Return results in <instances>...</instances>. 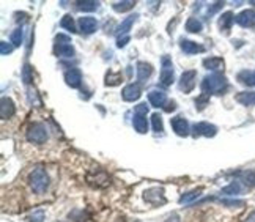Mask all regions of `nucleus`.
<instances>
[{"label":"nucleus","instance_id":"cd10ccee","mask_svg":"<svg viewBox=\"0 0 255 222\" xmlns=\"http://www.w3.org/2000/svg\"><path fill=\"white\" fill-rule=\"evenodd\" d=\"M202 28H203V25L197 17H189L188 21H186V30L189 33H200Z\"/></svg>","mask_w":255,"mask_h":222},{"label":"nucleus","instance_id":"79ce46f5","mask_svg":"<svg viewBox=\"0 0 255 222\" xmlns=\"http://www.w3.org/2000/svg\"><path fill=\"white\" fill-rule=\"evenodd\" d=\"M222 5H224V2H216V3H213L210 8H208V14H214L218 9H221L222 8Z\"/></svg>","mask_w":255,"mask_h":222},{"label":"nucleus","instance_id":"c756f323","mask_svg":"<svg viewBox=\"0 0 255 222\" xmlns=\"http://www.w3.org/2000/svg\"><path fill=\"white\" fill-rule=\"evenodd\" d=\"M60 25H62V28H65V30L71 32V33H76V32H77L76 22H74V19H73L71 14H65V16L62 17V21H60Z\"/></svg>","mask_w":255,"mask_h":222},{"label":"nucleus","instance_id":"4468645a","mask_svg":"<svg viewBox=\"0 0 255 222\" xmlns=\"http://www.w3.org/2000/svg\"><path fill=\"white\" fill-rule=\"evenodd\" d=\"M235 21L241 27H255V11L254 9H244L237 16Z\"/></svg>","mask_w":255,"mask_h":222},{"label":"nucleus","instance_id":"a878e982","mask_svg":"<svg viewBox=\"0 0 255 222\" xmlns=\"http://www.w3.org/2000/svg\"><path fill=\"white\" fill-rule=\"evenodd\" d=\"M200 194H202V188H199V189H192V191H189V192H186V194H183V196L180 197V204H181V205H189V204H192L194 200H197V199L200 197Z\"/></svg>","mask_w":255,"mask_h":222},{"label":"nucleus","instance_id":"6ab92c4d","mask_svg":"<svg viewBox=\"0 0 255 222\" xmlns=\"http://www.w3.org/2000/svg\"><path fill=\"white\" fill-rule=\"evenodd\" d=\"M132 126H134V129L139 134H146V132H148V120H146V115L134 113Z\"/></svg>","mask_w":255,"mask_h":222},{"label":"nucleus","instance_id":"7ed1b4c3","mask_svg":"<svg viewBox=\"0 0 255 222\" xmlns=\"http://www.w3.org/2000/svg\"><path fill=\"white\" fill-rule=\"evenodd\" d=\"M54 54L57 57H66V59H71V57H74L76 51H74V46L71 44V38L63 35V33H58L55 36Z\"/></svg>","mask_w":255,"mask_h":222},{"label":"nucleus","instance_id":"2eb2a0df","mask_svg":"<svg viewBox=\"0 0 255 222\" xmlns=\"http://www.w3.org/2000/svg\"><path fill=\"white\" fill-rule=\"evenodd\" d=\"M79 28H81V32L85 33V35H92L93 32H96V28H98V22H96V19L92 17V16H84L79 19Z\"/></svg>","mask_w":255,"mask_h":222},{"label":"nucleus","instance_id":"9d476101","mask_svg":"<svg viewBox=\"0 0 255 222\" xmlns=\"http://www.w3.org/2000/svg\"><path fill=\"white\" fill-rule=\"evenodd\" d=\"M170 124H172V129H173V132L176 134V136L188 137L189 134H191L189 123H188V120H186L184 117H181V115H176V117L170 118Z\"/></svg>","mask_w":255,"mask_h":222},{"label":"nucleus","instance_id":"1a4fd4ad","mask_svg":"<svg viewBox=\"0 0 255 222\" xmlns=\"http://www.w3.org/2000/svg\"><path fill=\"white\" fill-rule=\"evenodd\" d=\"M195 81H197V71L195 70L184 71L180 77V82H178L180 90L184 93H191L195 89Z\"/></svg>","mask_w":255,"mask_h":222},{"label":"nucleus","instance_id":"58836bf2","mask_svg":"<svg viewBox=\"0 0 255 222\" xmlns=\"http://www.w3.org/2000/svg\"><path fill=\"white\" fill-rule=\"evenodd\" d=\"M221 204L225 207H244L243 200H227V199H221Z\"/></svg>","mask_w":255,"mask_h":222},{"label":"nucleus","instance_id":"ea45409f","mask_svg":"<svg viewBox=\"0 0 255 222\" xmlns=\"http://www.w3.org/2000/svg\"><path fill=\"white\" fill-rule=\"evenodd\" d=\"M134 113H140V115H146V113H148V106H146V103H140L139 106H135Z\"/></svg>","mask_w":255,"mask_h":222},{"label":"nucleus","instance_id":"0eeeda50","mask_svg":"<svg viewBox=\"0 0 255 222\" xmlns=\"http://www.w3.org/2000/svg\"><path fill=\"white\" fill-rule=\"evenodd\" d=\"M143 199L146 204H150L153 207H159V205H164L167 199H165V194H164V189L162 188H150L143 192Z\"/></svg>","mask_w":255,"mask_h":222},{"label":"nucleus","instance_id":"dca6fc26","mask_svg":"<svg viewBox=\"0 0 255 222\" xmlns=\"http://www.w3.org/2000/svg\"><path fill=\"white\" fill-rule=\"evenodd\" d=\"M135 71H137V81H139V84H142L153 74V66L146 62H139L137 63Z\"/></svg>","mask_w":255,"mask_h":222},{"label":"nucleus","instance_id":"412c9836","mask_svg":"<svg viewBox=\"0 0 255 222\" xmlns=\"http://www.w3.org/2000/svg\"><path fill=\"white\" fill-rule=\"evenodd\" d=\"M203 66L207 70H210V71L219 73V71L224 70L225 63H224V60L221 59V57H208V59L203 60Z\"/></svg>","mask_w":255,"mask_h":222},{"label":"nucleus","instance_id":"a19ab883","mask_svg":"<svg viewBox=\"0 0 255 222\" xmlns=\"http://www.w3.org/2000/svg\"><path fill=\"white\" fill-rule=\"evenodd\" d=\"M129 40H131L129 35H128V36H119V38H117V46H119V47H125L128 43H129Z\"/></svg>","mask_w":255,"mask_h":222},{"label":"nucleus","instance_id":"7c9ffc66","mask_svg":"<svg viewBox=\"0 0 255 222\" xmlns=\"http://www.w3.org/2000/svg\"><path fill=\"white\" fill-rule=\"evenodd\" d=\"M76 6L77 9H81V11H95L100 6V3L96 2V0H84V2H76Z\"/></svg>","mask_w":255,"mask_h":222},{"label":"nucleus","instance_id":"c85d7f7f","mask_svg":"<svg viewBox=\"0 0 255 222\" xmlns=\"http://www.w3.org/2000/svg\"><path fill=\"white\" fill-rule=\"evenodd\" d=\"M134 5H135V2H132V0H123V2L112 3V8H114V11H117V13H125V11H129V9H132Z\"/></svg>","mask_w":255,"mask_h":222},{"label":"nucleus","instance_id":"20e7f679","mask_svg":"<svg viewBox=\"0 0 255 222\" xmlns=\"http://www.w3.org/2000/svg\"><path fill=\"white\" fill-rule=\"evenodd\" d=\"M25 137L30 143H36V145H41V143H46V140L49 139V134H47V128L44 126L43 123H32L28 126L27 132H25Z\"/></svg>","mask_w":255,"mask_h":222},{"label":"nucleus","instance_id":"c03bdc74","mask_svg":"<svg viewBox=\"0 0 255 222\" xmlns=\"http://www.w3.org/2000/svg\"><path fill=\"white\" fill-rule=\"evenodd\" d=\"M165 222H180V216L178 215H172Z\"/></svg>","mask_w":255,"mask_h":222},{"label":"nucleus","instance_id":"c9c22d12","mask_svg":"<svg viewBox=\"0 0 255 222\" xmlns=\"http://www.w3.org/2000/svg\"><path fill=\"white\" fill-rule=\"evenodd\" d=\"M32 79H33V76H32V68H30V65L25 63V65H24V68H22V81H24L25 85H28Z\"/></svg>","mask_w":255,"mask_h":222},{"label":"nucleus","instance_id":"9b49d317","mask_svg":"<svg viewBox=\"0 0 255 222\" xmlns=\"http://www.w3.org/2000/svg\"><path fill=\"white\" fill-rule=\"evenodd\" d=\"M140 95H142V87L139 82H135V84H129V85H126L125 89L122 90V98L128 103H134L140 98Z\"/></svg>","mask_w":255,"mask_h":222},{"label":"nucleus","instance_id":"4be33fe9","mask_svg":"<svg viewBox=\"0 0 255 222\" xmlns=\"http://www.w3.org/2000/svg\"><path fill=\"white\" fill-rule=\"evenodd\" d=\"M137 14H131V16H128L125 21L120 24V27H119V36H128V33H129V30H131V27H132V24L137 21Z\"/></svg>","mask_w":255,"mask_h":222},{"label":"nucleus","instance_id":"5701e85b","mask_svg":"<svg viewBox=\"0 0 255 222\" xmlns=\"http://www.w3.org/2000/svg\"><path fill=\"white\" fill-rule=\"evenodd\" d=\"M246 189L240 181H233V183H230L229 186H225L222 191H221V194L222 196H237V194H241V192Z\"/></svg>","mask_w":255,"mask_h":222},{"label":"nucleus","instance_id":"39448f33","mask_svg":"<svg viewBox=\"0 0 255 222\" xmlns=\"http://www.w3.org/2000/svg\"><path fill=\"white\" fill-rule=\"evenodd\" d=\"M162 68H161V77H159V84L162 87H169L173 84L175 81V70H173V63L172 59L169 55H164L162 57Z\"/></svg>","mask_w":255,"mask_h":222},{"label":"nucleus","instance_id":"49530a36","mask_svg":"<svg viewBox=\"0 0 255 222\" xmlns=\"http://www.w3.org/2000/svg\"><path fill=\"white\" fill-rule=\"evenodd\" d=\"M251 3H252V5H255V2H251Z\"/></svg>","mask_w":255,"mask_h":222},{"label":"nucleus","instance_id":"6e6552de","mask_svg":"<svg viewBox=\"0 0 255 222\" xmlns=\"http://www.w3.org/2000/svg\"><path fill=\"white\" fill-rule=\"evenodd\" d=\"M218 134V126L208 123V121H200V123H195L192 126V136L194 137H214Z\"/></svg>","mask_w":255,"mask_h":222},{"label":"nucleus","instance_id":"bb28decb","mask_svg":"<svg viewBox=\"0 0 255 222\" xmlns=\"http://www.w3.org/2000/svg\"><path fill=\"white\" fill-rule=\"evenodd\" d=\"M238 81L243 84V85H248V87H254L255 85V71H248L244 70L241 73H238Z\"/></svg>","mask_w":255,"mask_h":222},{"label":"nucleus","instance_id":"a18cd8bd","mask_svg":"<svg viewBox=\"0 0 255 222\" xmlns=\"http://www.w3.org/2000/svg\"><path fill=\"white\" fill-rule=\"evenodd\" d=\"M176 109V103H169V108H165V111H167V112H170V111H175Z\"/></svg>","mask_w":255,"mask_h":222},{"label":"nucleus","instance_id":"72a5a7b5","mask_svg":"<svg viewBox=\"0 0 255 222\" xmlns=\"http://www.w3.org/2000/svg\"><path fill=\"white\" fill-rule=\"evenodd\" d=\"M22 40H24V32H22V27H17L16 30L11 33V43L14 47H19L22 44Z\"/></svg>","mask_w":255,"mask_h":222},{"label":"nucleus","instance_id":"f257e3e1","mask_svg":"<svg viewBox=\"0 0 255 222\" xmlns=\"http://www.w3.org/2000/svg\"><path fill=\"white\" fill-rule=\"evenodd\" d=\"M229 89L227 77L221 73H213L202 81V92L205 95H224Z\"/></svg>","mask_w":255,"mask_h":222},{"label":"nucleus","instance_id":"393cba45","mask_svg":"<svg viewBox=\"0 0 255 222\" xmlns=\"http://www.w3.org/2000/svg\"><path fill=\"white\" fill-rule=\"evenodd\" d=\"M235 100L243 106H255V92H241L235 96Z\"/></svg>","mask_w":255,"mask_h":222},{"label":"nucleus","instance_id":"ddd939ff","mask_svg":"<svg viewBox=\"0 0 255 222\" xmlns=\"http://www.w3.org/2000/svg\"><path fill=\"white\" fill-rule=\"evenodd\" d=\"M16 112V106L13 103L11 98H8V96H3L2 101H0V117L3 120H8L11 118Z\"/></svg>","mask_w":255,"mask_h":222},{"label":"nucleus","instance_id":"b1692460","mask_svg":"<svg viewBox=\"0 0 255 222\" xmlns=\"http://www.w3.org/2000/svg\"><path fill=\"white\" fill-rule=\"evenodd\" d=\"M235 19H237V16H233L232 11L224 13V14L219 17V28H221V30H224V32H229Z\"/></svg>","mask_w":255,"mask_h":222},{"label":"nucleus","instance_id":"a211bd4d","mask_svg":"<svg viewBox=\"0 0 255 222\" xmlns=\"http://www.w3.org/2000/svg\"><path fill=\"white\" fill-rule=\"evenodd\" d=\"M180 47H181V51L184 54H188V55H194V54H199V52H203L205 51L203 46L194 43L191 40H181L180 41Z\"/></svg>","mask_w":255,"mask_h":222},{"label":"nucleus","instance_id":"f3484780","mask_svg":"<svg viewBox=\"0 0 255 222\" xmlns=\"http://www.w3.org/2000/svg\"><path fill=\"white\" fill-rule=\"evenodd\" d=\"M148 101L153 108H164L165 103H167V95L161 90H151L148 93Z\"/></svg>","mask_w":255,"mask_h":222},{"label":"nucleus","instance_id":"e433bc0d","mask_svg":"<svg viewBox=\"0 0 255 222\" xmlns=\"http://www.w3.org/2000/svg\"><path fill=\"white\" fill-rule=\"evenodd\" d=\"M44 221V211L43 210H36L28 216V222H43Z\"/></svg>","mask_w":255,"mask_h":222},{"label":"nucleus","instance_id":"f03ea898","mask_svg":"<svg viewBox=\"0 0 255 222\" xmlns=\"http://www.w3.org/2000/svg\"><path fill=\"white\" fill-rule=\"evenodd\" d=\"M28 185L35 194H43L49 188V175L43 167H35L28 175Z\"/></svg>","mask_w":255,"mask_h":222},{"label":"nucleus","instance_id":"f704fd0d","mask_svg":"<svg viewBox=\"0 0 255 222\" xmlns=\"http://www.w3.org/2000/svg\"><path fill=\"white\" fill-rule=\"evenodd\" d=\"M151 123H153V131H154V132H162V131H164L162 117H161L159 113H153V115H151Z\"/></svg>","mask_w":255,"mask_h":222},{"label":"nucleus","instance_id":"f8f14e48","mask_svg":"<svg viewBox=\"0 0 255 222\" xmlns=\"http://www.w3.org/2000/svg\"><path fill=\"white\" fill-rule=\"evenodd\" d=\"M65 82L71 89H79L82 84V71L77 68H71L65 73Z\"/></svg>","mask_w":255,"mask_h":222},{"label":"nucleus","instance_id":"473e14b6","mask_svg":"<svg viewBox=\"0 0 255 222\" xmlns=\"http://www.w3.org/2000/svg\"><path fill=\"white\" fill-rule=\"evenodd\" d=\"M122 82V74L120 73H112L109 71L106 76V85H109V87H115V85H119Z\"/></svg>","mask_w":255,"mask_h":222},{"label":"nucleus","instance_id":"423d86ee","mask_svg":"<svg viewBox=\"0 0 255 222\" xmlns=\"http://www.w3.org/2000/svg\"><path fill=\"white\" fill-rule=\"evenodd\" d=\"M87 183L93 188H106L111 185V178L103 169H93L87 173Z\"/></svg>","mask_w":255,"mask_h":222},{"label":"nucleus","instance_id":"37998d69","mask_svg":"<svg viewBox=\"0 0 255 222\" xmlns=\"http://www.w3.org/2000/svg\"><path fill=\"white\" fill-rule=\"evenodd\" d=\"M244 222H255V210L252 211V213L246 219H244Z\"/></svg>","mask_w":255,"mask_h":222},{"label":"nucleus","instance_id":"2f4dec72","mask_svg":"<svg viewBox=\"0 0 255 222\" xmlns=\"http://www.w3.org/2000/svg\"><path fill=\"white\" fill-rule=\"evenodd\" d=\"M194 103H195V109H197L199 112H202V111L210 104V96H208V95H205V93H202L200 96H197V98H195Z\"/></svg>","mask_w":255,"mask_h":222},{"label":"nucleus","instance_id":"aec40b11","mask_svg":"<svg viewBox=\"0 0 255 222\" xmlns=\"http://www.w3.org/2000/svg\"><path fill=\"white\" fill-rule=\"evenodd\" d=\"M238 181L246 189H252L255 186V170H244L238 173Z\"/></svg>","mask_w":255,"mask_h":222},{"label":"nucleus","instance_id":"4c0bfd02","mask_svg":"<svg viewBox=\"0 0 255 222\" xmlns=\"http://www.w3.org/2000/svg\"><path fill=\"white\" fill-rule=\"evenodd\" d=\"M13 51H14V46L13 44H9L6 41L0 43V54H2V55H9Z\"/></svg>","mask_w":255,"mask_h":222}]
</instances>
